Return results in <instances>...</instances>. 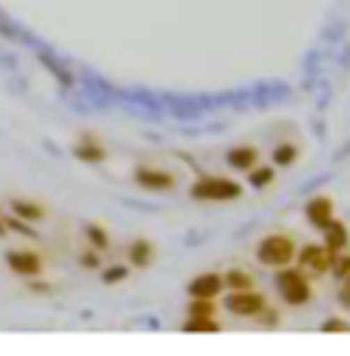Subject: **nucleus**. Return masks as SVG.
I'll return each mask as SVG.
<instances>
[{
    "label": "nucleus",
    "mask_w": 350,
    "mask_h": 356,
    "mask_svg": "<svg viewBox=\"0 0 350 356\" xmlns=\"http://www.w3.org/2000/svg\"><path fill=\"white\" fill-rule=\"evenodd\" d=\"M243 188L234 178H221V175H203L193 181L191 197L200 203H225V200H240Z\"/></svg>",
    "instance_id": "1"
},
{
    "label": "nucleus",
    "mask_w": 350,
    "mask_h": 356,
    "mask_svg": "<svg viewBox=\"0 0 350 356\" xmlns=\"http://www.w3.org/2000/svg\"><path fill=\"white\" fill-rule=\"evenodd\" d=\"M255 255H258V261H262L264 267H286L298 252H295V243H292V236L289 234H271V236H264V240L258 243Z\"/></svg>",
    "instance_id": "2"
},
{
    "label": "nucleus",
    "mask_w": 350,
    "mask_h": 356,
    "mask_svg": "<svg viewBox=\"0 0 350 356\" xmlns=\"http://www.w3.org/2000/svg\"><path fill=\"white\" fill-rule=\"evenodd\" d=\"M277 292L283 295V301L292 304V307H301V304H308L310 298H314L308 277H304L301 270H280V277H277Z\"/></svg>",
    "instance_id": "3"
},
{
    "label": "nucleus",
    "mask_w": 350,
    "mask_h": 356,
    "mask_svg": "<svg viewBox=\"0 0 350 356\" xmlns=\"http://www.w3.org/2000/svg\"><path fill=\"white\" fill-rule=\"evenodd\" d=\"M6 267H10L13 277L37 280L43 273V258L34 249H10L6 252Z\"/></svg>",
    "instance_id": "4"
},
{
    "label": "nucleus",
    "mask_w": 350,
    "mask_h": 356,
    "mask_svg": "<svg viewBox=\"0 0 350 356\" xmlns=\"http://www.w3.org/2000/svg\"><path fill=\"white\" fill-rule=\"evenodd\" d=\"M228 310L234 316H258L267 310V301H264V295L255 292V289H240V292H230Z\"/></svg>",
    "instance_id": "5"
},
{
    "label": "nucleus",
    "mask_w": 350,
    "mask_h": 356,
    "mask_svg": "<svg viewBox=\"0 0 350 356\" xmlns=\"http://www.w3.org/2000/svg\"><path fill=\"white\" fill-rule=\"evenodd\" d=\"M136 181L145 191H173L175 188V175L166 172V169H154V166H138Z\"/></svg>",
    "instance_id": "6"
},
{
    "label": "nucleus",
    "mask_w": 350,
    "mask_h": 356,
    "mask_svg": "<svg viewBox=\"0 0 350 356\" xmlns=\"http://www.w3.org/2000/svg\"><path fill=\"white\" fill-rule=\"evenodd\" d=\"M332 252L326 246H304L301 252H298V261H301V267L308 273H326L332 267Z\"/></svg>",
    "instance_id": "7"
},
{
    "label": "nucleus",
    "mask_w": 350,
    "mask_h": 356,
    "mask_svg": "<svg viewBox=\"0 0 350 356\" xmlns=\"http://www.w3.org/2000/svg\"><path fill=\"white\" fill-rule=\"evenodd\" d=\"M221 289H225V277H218V273H200V277L191 280L188 295L191 298H218Z\"/></svg>",
    "instance_id": "8"
},
{
    "label": "nucleus",
    "mask_w": 350,
    "mask_h": 356,
    "mask_svg": "<svg viewBox=\"0 0 350 356\" xmlns=\"http://www.w3.org/2000/svg\"><path fill=\"white\" fill-rule=\"evenodd\" d=\"M308 221L323 231V227L332 221V200L329 197H314L310 200L308 203Z\"/></svg>",
    "instance_id": "9"
},
{
    "label": "nucleus",
    "mask_w": 350,
    "mask_h": 356,
    "mask_svg": "<svg viewBox=\"0 0 350 356\" xmlns=\"http://www.w3.org/2000/svg\"><path fill=\"white\" fill-rule=\"evenodd\" d=\"M255 163H258V147H252V145H240V147H234V151H228V166L230 169L249 172Z\"/></svg>",
    "instance_id": "10"
},
{
    "label": "nucleus",
    "mask_w": 350,
    "mask_h": 356,
    "mask_svg": "<svg viewBox=\"0 0 350 356\" xmlns=\"http://www.w3.org/2000/svg\"><path fill=\"white\" fill-rule=\"evenodd\" d=\"M74 154H77V160H83V163H102L108 157V151L102 147L99 142H95L93 136H83L77 145H74Z\"/></svg>",
    "instance_id": "11"
},
{
    "label": "nucleus",
    "mask_w": 350,
    "mask_h": 356,
    "mask_svg": "<svg viewBox=\"0 0 350 356\" xmlns=\"http://www.w3.org/2000/svg\"><path fill=\"white\" fill-rule=\"evenodd\" d=\"M323 231H326V249H329L332 255H335V252H341V249H347V227L341 225V221L332 218Z\"/></svg>",
    "instance_id": "12"
},
{
    "label": "nucleus",
    "mask_w": 350,
    "mask_h": 356,
    "mask_svg": "<svg viewBox=\"0 0 350 356\" xmlns=\"http://www.w3.org/2000/svg\"><path fill=\"white\" fill-rule=\"evenodd\" d=\"M13 215H19V218L37 225V221L47 218V209H43L40 203H34V200H13Z\"/></svg>",
    "instance_id": "13"
},
{
    "label": "nucleus",
    "mask_w": 350,
    "mask_h": 356,
    "mask_svg": "<svg viewBox=\"0 0 350 356\" xmlns=\"http://www.w3.org/2000/svg\"><path fill=\"white\" fill-rule=\"evenodd\" d=\"M129 261H132V267H151L154 243L151 240H132L129 243Z\"/></svg>",
    "instance_id": "14"
},
{
    "label": "nucleus",
    "mask_w": 350,
    "mask_h": 356,
    "mask_svg": "<svg viewBox=\"0 0 350 356\" xmlns=\"http://www.w3.org/2000/svg\"><path fill=\"white\" fill-rule=\"evenodd\" d=\"M271 181H273V169L271 166H258L255 163V166L249 169V184L252 188H267Z\"/></svg>",
    "instance_id": "15"
},
{
    "label": "nucleus",
    "mask_w": 350,
    "mask_h": 356,
    "mask_svg": "<svg viewBox=\"0 0 350 356\" xmlns=\"http://www.w3.org/2000/svg\"><path fill=\"white\" fill-rule=\"evenodd\" d=\"M295 157H298V147L295 145H277L273 147V163H277V166H292L295 163Z\"/></svg>",
    "instance_id": "16"
},
{
    "label": "nucleus",
    "mask_w": 350,
    "mask_h": 356,
    "mask_svg": "<svg viewBox=\"0 0 350 356\" xmlns=\"http://www.w3.org/2000/svg\"><path fill=\"white\" fill-rule=\"evenodd\" d=\"M221 325L212 320V316H191L188 323H184V332H218Z\"/></svg>",
    "instance_id": "17"
},
{
    "label": "nucleus",
    "mask_w": 350,
    "mask_h": 356,
    "mask_svg": "<svg viewBox=\"0 0 350 356\" xmlns=\"http://www.w3.org/2000/svg\"><path fill=\"white\" fill-rule=\"evenodd\" d=\"M225 283L230 286V292H240V289H252V283H255V280H252L246 270H230L228 277H225Z\"/></svg>",
    "instance_id": "18"
},
{
    "label": "nucleus",
    "mask_w": 350,
    "mask_h": 356,
    "mask_svg": "<svg viewBox=\"0 0 350 356\" xmlns=\"http://www.w3.org/2000/svg\"><path fill=\"white\" fill-rule=\"evenodd\" d=\"M86 240H89V243H93V249H99V252H105V249L111 246L108 234H105V231H102V227H99V225H89V227H86Z\"/></svg>",
    "instance_id": "19"
},
{
    "label": "nucleus",
    "mask_w": 350,
    "mask_h": 356,
    "mask_svg": "<svg viewBox=\"0 0 350 356\" xmlns=\"http://www.w3.org/2000/svg\"><path fill=\"white\" fill-rule=\"evenodd\" d=\"M329 270L335 273V277L344 280L347 273H350V252H344V249L335 252V258H332V267H329Z\"/></svg>",
    "instance_id": "20"
},
{
    "label": "nucleus",
    "mask_w": 350,
    "mask_h": 356,
    "mask_svg": "<svg viewBox=\"0 0 350 356\" xmlns=\"http://www.w3.org/2000/svg\"><path fill=\"white\" fill-rule=\"evenodd\" d=\"M6 231H16V234H25V236H37V231L31 227V221L19 218V215H10V218H6Z\"/></svg>",
    "instance_id": "21"
},
{
    "label": "nucleus",
    "mask_w": 350,
    "mask_h": 356,
    "mask_svg": "<svg viewBox=\"0 0 350 356\" xmlns=\"http://www.w3.org/2000/svg\"><path fill=\"white\" fill-rule=\"evenodd\" d=\"M212 310H215L212 298H193L191 304V316H212Z\"/></svg>",
    "instance_id": "22"
},
{
    "label": "nucleus",
    "mask_w": 350,
    "mask_h": 356,
    "mask_svg": "<svg viewBox=\"0 0 350 356\" xmlns=\"http://www.w3.org/2000/svg\"><path fill=\"white\" fill-rule=\"evenodd\" d=\"M80 264H83L86 270H95V267L102 264V255H99V249H86L83 255H80Z\"/></svg>",
    "instance_id": "23"
},
{
    "label": "nucleus",
    "mask_w": 350,
    "mask_h": 356,
    "mask_svg": "<svg viewBox=\"0 0 350 356\" xmlns=\"http://www.w3.org/2000/svg\"><path fill=\"white\" fill-rule=\"evenodd\" d=\"M129 277V270H126V267H108L105 273H102V280H105V283H120V280H126Z\"/></svg>",
    "instance_id": "24"
},
{
    "label": "nucleus",
    "mask_w": 350,
    "mask_h": 356,
    "mask_svg": "<svg viewBox=\"0 0 350 356\" xmlns=\"http://www.w3.org/2000/svg\"><path fill=\"white\" fill-rule=\"evenodd\" d=\"M323 329H326V332H347V323H344V320H326Z\"/></svg>",
    "instance_id": "25"
},
{
    "label": "nucleus",
    "mask_w": 350,
    "mask_h": 356,
    "mask_svg": "<svg viewBox=\"0 0 350 356\" xmlns=\"http://www.w3.org/2000/svg\"><path fill=\"white\" fill-rule=\"evenodd\" d=\"M338 298H341V304H344V307H350V273L344 277V286H341V295H338Z\"/></svg>",
    "instance_id": "26"
},
{
    "label": "nucleus",
    "mask_w": 350,
    "mask_h": 356,
    "mask_svg": "<svg viewBox=\"0 0 350 356\" xmlns=\"http://www.w3.org/2000/svg\"><path fill=\"white\" fill-rule=\"evenodd\" d=\"M0 236H6V218L0 215Z\"/></svg>",
    "instance_id": "27"
}]
</instances>
